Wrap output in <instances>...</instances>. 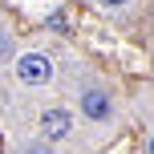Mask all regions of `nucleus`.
Returning a JSON list of instances; mask_svg holds the SVG:
<instances>
[{
	"label": "nucleus",
	"instance_id": "nucleus-1",
	"mask_svg": "<svg viewBox=\"0 0 154 154\" xmlns=\"http://www.w3.org/2000/svg\"><path fill=\"white\" fill-rule=\"evenodd\" d=\"M16 73H20L24 85H41V81H49L53 65H49V57H41V53H24L20 61H16Z\"/></svg>",
	"mask_w": 154,
	"mask_h": 154
},
{
	"label": "nucleus",
	"instance_id": "nucleus-2",
	"mask_svg": "<svg viewBox=\"0 0 154 154\" xmlns=\"http://www.w3.org/2000/svg\"><path fill=\"white\" fill-rule=\"evenodd\" d=\"M41 134H45L49 142L65 138V134H69V114H65V109H49V114L41 118Z\"/></svg>",
	"mask_w": 154,
	"mask_h": 154
},
{
	"label": "nucleus",
	"instance_id": "nucleus-3",
	"mask_svg": "<svg viewBox=\"0 0 154 154\" xmlns=\"http://www.w3.org/2000/svg\"><path fill=\"white\" fill-rule=\"evenodd\" d=\"M81 109H85L89 118H97V122H101V118H109V97H106L101 89H89V93L81 97Z\"/></svg>",
	"mask_w": 154,
	"mask_h": 154
},
{
	"label": "nucleus",
	"instance_id": "nucleus-4",
	"mask_svg": "<svg viewBox=\"0 0 154 154\" xmlns=\"http://www.w3.org/2000/svg\"><path fill=\"white\" fill-rule=\"evenodd\" d=\"M29 154H49V150H45V146H32V150H29Z\"/></svg>",
	"mask_w": 154,
	"mask_h": 154
},
{
	"label": "nucleus",
	"instance_id": "nucleus-5",
	"mask_svg": "<svg viewBox=\"0 0 154 154\" xmlns=\"http://www.w3.org/2000/svg\"><path fill=\"white\" fill-rule=\"evenodd\" d=\"M101 4H126V0H101Z\"/></svg>",
	"mask_w": 154,
	"mask_h": 154
},
{
	"label": "nucleus",
	"instance_id": "nucleus-6",
	"mask_svg": "<svg viewBox=\"0 0 154 154\" xmlns=\"http://www.w3.org/2000/svg\"><path fill=\"white\" fill-rule=\"evenodd\" d=\"M150 154H154V138H150Z\"/></svg>",
	"mask_w": 154,
	"mask_h": 154
}]
</instances>
